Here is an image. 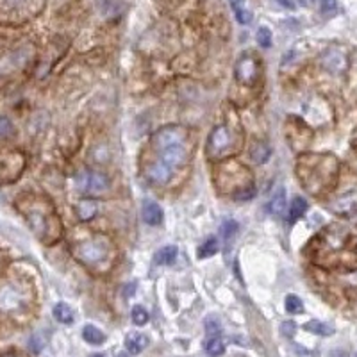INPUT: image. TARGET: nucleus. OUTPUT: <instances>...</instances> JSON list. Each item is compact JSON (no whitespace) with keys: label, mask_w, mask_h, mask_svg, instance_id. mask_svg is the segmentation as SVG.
<instances>
[{"label":"nucleus","mask_w":357,"mask_h":357,"mask_svg":"<svg viewBox=\"0 0 357 357\" xmlns=\"http://www.w3.org/2000/svg\"><path fill=\"white\" fill-rule=\"evenodd\" d=\"M280 332H282L284 338H293L295 332H297V323H295L293 320L282 322V325H280Z\"/></svg>","instance_id":"nucleus-29"},{"label":"nucleus","mask_w":357,"mask_h":357,"mask_svg":"<svg viewBox=\"0 0 357 357\" xmlns=\"http://www.w3.org/2000/svg\"><path fill=\"white\" fill-rule=\"evenodd\" d=\"M147 345H149V338L141 332H132L125 338V348L132 355H139L147 348Z\"/></svg>","instance_id":"nucleus-9"},{"label":"nucleus","mask_w":357,"mask_h":357,"mask_svg":"<svg viewBox=\"0 0 357 357\" xmlns=\"http://www.w3.org/2000/svg\"><path fill=\"white\" fill-rule=\"evenodd\" d=\"M286 311L290 315H300L304 311V302L297 295H288L286 297Z\"/></svg>","instance_id":"nucleus-25"},{"label":"nucleus","mask_w":357,"mask_h":357,"mask_svg":"<svg viewBox=\"0 0 357 357\" xmlns=\"http://www.w3.org/2000/svg\"><path fill=\"white\" fill-rule=\"evenodd\" d=\"M82 338H84V341L89 345H102L104 341H106V334H104L99 327L89 325V323L84 325V329H82Z\"/></svg>","instance_id":"nucleus-14"},{"label":"nucleus","mask_w":357,"mask_h":357,"mask_svg":"<svg viewBox=\"0 0 357 357\" xmlns=\"http://www.w3.org/2000/svg\"><path fill=\"white\" fill-rule=\"evenodd\" d=\"M11 134H13V124L9 118L0 116V138H9Z\"/></svg>","instance_id":"nucleus-28"},{"label":"nucleus","mask_w":357,"mask_h":357,"mask_svg":"<svg viewBox=\"0 0 357 357\" xmlns=\"http://www.w3.org/2000/svg\"><path fill=\"white\" fill-rule=\"evenodd\" d=\"M114 357H131V355H129L127 352H118V354L114 355Z\"/></svg>","instance_id":"nucleus-38"},{"label":"nucleus","mask_w":357,"mask_h":357,"mask_svg":"<svg viewBox=\"0 0 357 357\" xmlns=\"http://www.w3.org/2000/svg\"><path fill=\"white\" fill-rule=\"evenodd\" d=\"M106 241L102 237H95V240H89L86 243L79 245V248L75 250V255L81 259L82 263H99L106 257Z\"/></svg>","instance_id":"nucleus-2"},{"label":"nucleus","mask_w":357,"mask_h":357,"mask_svg":"<svg viewBox=\"0 0 357 357\" xmlns=\"http://www.w3.org/2000/svg\"><path fill=\"white\" fill-rule=\"evenodd\" d=\"M270 156H272V150L265 143H257L250 152L252 161H255V163H266L270 159Z\"/></svg>","instance_id":"nucleus-21"},{"label":"nucleus","mask_w":357,"mask_h":357,"mask_svg":"<svg viewBox=\"0 0 357 357\" xmlns=\"http://www.w3.org/2000/svg\"><path fill=\"white\" fill-rule=\"evenodd\" d=\"M277 2H280L284 7H288V9H295V4L291 2V0H277Z\"/></svg>","instance_id":"nucleus-36"},{"label":"nucleus","mask_w":357,"mask_h":357,"mask_svg":"<svg viewBox=\"0 0 357 357\" xmlns=\"http://www.w3.org/2000/svg\"><path fill=\"white\" fill-rule=\"evenodd\" d=\"M143 220L149 225H159L163 222V209L156 204V202L149 200L143 204Z\"/></svg>","instance_id":"nucleus-11"},{"label":"nucleus","mask_w":357,"mask_h":357,"mask_svg":"<svg viewBox=\"0 0 357 357\" xmlns=\"http://www.w3.org/2000/svg\"><path fill=\"white\" fill-rule=\"evenodd\" d=\"M77 186H79V191H82V193L100 195L102 191L107 189L109 180H107V177L104 174H99V172H93V170H84L77 177Z\"/></svg>","instance_id":"nucleus-1"},{"label":"nucleus","mask_w":357,"mask_h":357,"mask_svg":"<svg viewBox=\"0 0 357 357\" xmlns=\"http://www.w3.org/2000/svg\"><path fill=\"white\" fill-rule=\"evenodd\" d=\"M204 348H205V354L209 357H220L225 352V343H223L220 338H211V340L205 341Z\"/></svg>","instance_id":"nucleus-20"},{"label":"nucleus","mask_w":357,"mask_h":357,"mask_svg":"<svg viewBox=\"0 0 357 357\" xmlns=\"http://www.w3.org/2000/svg\"><path fill=\"white\" fill-rule=\"evenodd\" d=\"M54 318L57 320L59 323H64V325H70V323H74V311H72V307L68 304H64V302H59V304L54 305Z\"/></svg>","instance_id":"nucleus-13"},{"label":"nucleus","mask_w":357,"mask_h":357,"mask_svg":"<svg viewBox=\"0 0 357 357\" xmlns=\"http://www.w3.org/2000/svg\"><path fill=\"white\" fill-rule=\"evenodd\" d=\"M304 329L311 334H316V336H332L334 334V327H330L329 323L318 322V320H311L304 325Z\"/></svg>","instance_id":"nucleus-16"},{"label":"nucleus","mask_w":357,"mask_h":357,"mask_svg":"<svg viewBox=\"0 0 357 357\" xmlns=\"http://www.w3.org/2000/svg\"><path fill=\"white\" fill-rule=\"evenodd\" d=\"M29 345H31V350L34 352V354H39V352H41V348H43V343H39V341H38V336L31 338Z\"/></svg>","instance_id":"nucleus-33"},{"label":"nucleus","mask_w":357,"mask_h":357,"mask_svg":"<svg viewBox=\"0 0 357 357\" xmlns=\"http://www.w3.org/2000/svg\"><path fill=\"white\" fill-rule=\"evenodd\" d=\"M216 252H218V240L209 237V240L204 241V243L200 245V248H198V257L200 259L211 257V255H215Z\"/></svg>","instance_id":"nucleus-23"},{"label":"nucleus","mask_w":357,"mask_h":357,"mask_svg":"<svg viewBox=\"0 0 357 357\" xmlns=\"http://www.w3.org/2000/svg\"><path fill=\"white\" fill-rule=\"evenodd\" d=\"M21 304V298L14 288H2L0 290V309L2 311H14Z\"/></svg>","instance_id":"nucleus-8"},{"label":"nucleus","mask_w":357,"mask_h":357,"mask_svg":"<svg viewBox=\"0 0 357 357\" xmlns=\"http://www.w3.org/2000/svg\"><path fill=\"white\" fill-rule=\"evenodd\" d=\"M320 9H322L323 14L330 16V14H334L338 11V0H322V6H320Z\"/></svg>","instance_id":"nucleus-30"},{"label":"nucleus","mask_w":357,"mask_h":357,"mask_svg":"<svg viewBox=\"0 0 357 357\" xmlns=\"http://www.w3.org/2000/svg\"><path fill=\"white\" fill-rule=\"evenodd\" d=\"M307 211V202L304 197H295L290 204V220L291 222H297L298 218L304 216V212Z\"/></svg>","instance_id":"nucleus-17"},{"label":"nucleus","mask_w":357,"mask_h":357,"mask_svg":"<svg viewBox=\"0 0 357 357\" xmlns=\"http://www.w3.org/2000/svg\"><path fill=\"white\" fill-rule=\"evenodd\" d=\"M338 212L341 215H350L357 209V191H350V193L343 195L336 200V205H334Z\"/></svg>","instance_id":"nucleus-12"},{"label":"nucleus","mask_w":357,"mask_h":357,"mask_svg":"<svg viewBox=\"0 0 357 357\" xmlns=\"http://www.w3.org/2000/svg\"><path fill=\"white\" fill-rule=\"evenodd\" d=\"M131 318H132V323H134V325L141 327V325H147V323H149L150 316H149V311H147L145 307H141V305H134L131 311Z\"/></svg>","instance_id":"nucleus-22"},{"label":"nucleus","mask_w":357,"mask_h":357,"mask_svg":"<svg viewBox=\"0 0 357 357\" xmlns=\"http://www.w3.org/2000/svg\"><path fill=\"white\" fill-rule=\"evenodd\" d=\"M0 357H18L16 354H11V352H7V354H4V355H0Z\"/></svg>","instance_id":"nucleus-39"},{"label":"nucleus","mask_w":357,"mask_h":357,"mask_svg":"<svg viewBox=\"0 0 357 357\" xmlns=\"http://www.w3.org/2000/svg\"><path fill=\"white\" fill-rule=\"evenodd\" d=\"M257 43L261 46H265V49H268L270 45H272V31H270L268 27H259L257 31Z\"/></svg>","instance_id":"nucleus-27"},{"label":"nucleus","mask_w":357,"mask_h":357,"mask_svg":"<svg viewBox=\"0 0 357 357\" xmlns=\"http://www.w3.org/2000/svg\"><path fill=\"white\" fill-rule=\"evenodd\" d=\"M236 18L241 25H248L252 21V13L247 9H240V11H236Z\"/></svg>","instance_id":"nucleus-32"},{"label":"nucleus","mask_w":357,"mask_h":357,"mask_svg":"<svg viewBox=\"0 0 357 357\" xmlns=\"http://www.w3.org/2000/svg\"><path fill=\"white\" fill-rule=\"evenodd\" d=\"M268 209L272 215H280V212L286 209V191H284L282 187H279V191L273 195V198L270 200Z\"/></svg>","instance_id":"nucleus-18"},{"label":"nucleus","mask_w":357,"mask_h":357,"mask_svg":"<svg viewBox=\"0 0 357 357\" xmlns=\"http://www.w3.org/2000/svg\"><path fill=\"white\" fill-rule=\"evenodd\" d=\"M147 177H149L152 182L156 184H166L172 177V170L168 166H164L163 163H154L149 166V172H147Z\"/></svg>","instance_id":"nucleus-10"},{"label":"nucleus","mask_w":357,"mask_h":357,"mask_svg":"<svg viewBox=\"0 0 357 357\" xmlns=\"http://www.w3.org/2000/svg\"><path fill=\"white\" fill-rule=\"evenodd\" d=\"M322 64L330 72V74H343L347 70V54L341 49H329L325 54L322 56Z\"/></svg>","instance_id":"nucleus-5"},{"label":"nucleus","mask_w":357,"mask_h":357,"mask_svg":"<svg viewBox=\"0 0 357 357\" xmlns=\"http://www.w3.org/2000/svg\"><path fill=\"white\" fill-rule=\"evenodd\" d=\"M97 211H99V207H97V204L93 200H82L77 204V215L84 222L86 220H91L97 215Z\"/></svg>","instance_id":"nucleus-19"},{"label":"nucleus","mask_w":357,"mask_h":357,"mask_svg":"<svg viewBox=\"0 0 357 357\" xmlns=\"http://www.w3.org/2000/svg\"><path fill=\"white\" fill-rule=\"evenodd\" d=\"M157 154H159V163H163L164 166H168L172 172L174 168H179L186 159V149L184 143H174V145H163L156 147Z\"/></svg>","instance_id":"nucleus-3"},{"label":"nucleus","mask_w":357,"mask_h":357,"mask_svg":"<svg viewBox=\"0 0 357 357\" xmlns=\"http://www.w3.org/2000/svg\"><path fill=\"white\" fill-rule=\"evenodd\" d=\"M204 327H205V330H207L209 336L218 338V334L222 332V322H220V318L215 315H209L207 318H205Z\"/></svg>","instance_id":"nucleus-24"},{"label":"nucleus","mask_w":357,"mask_h":357,"mask_svg":"<svg viewBox=\"0 0 357 357\" xmlns=\"http://www.w3.org/2000/svg\"><path fill=\"white\" fill-rule=\"evenodd\" d=\"M229 2H230V6H232L234 13H236V11H240V9H243V6H245V0H229Z\"/></svg>","instance_id":"nucleus-34"},{"label":"nucleus","mask_w":357,"mask_h":357,"mask_svg":"<svg viewBox=\"0 0 357 357\" xmlns=\"http://www.w3.org/2000/svg\"><path fill=\"white\" fill-rule=\"evenodd\" d=\"M237 229H240V225H237L236 220H225V222L222 223V236L229 241L230 237L236 236Z\"/></svg>","instance_id":"nucleus-26"},{"label":"nucleus","mask_w":357,"mask_h":357,"mask_svg":"<svg viewBox=\"0 0 357 357\" xmlns=\"http://www.w3.org/2000/svg\"><path fill=\"white\" fill-rule=\"evenodd\" d=\"M237 82L241 84H254L257 79V63L252 56H241L234 68Z\"/></svg>","instance_id":"nucleus-4"},{"label":"nucleus","mask_w":357,"mask_h":357,"mask_svg":"<svg viewBox=\"0 0 357 357\" xmlns=\"http://www.w3.org/2000/svg\"><path fill=\"white\" fill-rule=\"evenodd\" d=\"M177 254H179V248L175 247V245H166V247H163L156 254V263L161 266L172 265V263L177 259Z\"/></svg>","instance_id":"nucleus-15"},{"label":"nucleus","mask_w":357,"mask_h":357,"mask_svg":"<svg viewBox=\"0 0 357 357\" xmlns=\"http://www.w3.org/2000/svg\"><path fill=\"white\" fill-rule=\"evenodd\" d=\"M186 139V132L180 127H164L154 136V147H163V145H174V143H184Z\"/></svg>","instance_id":"nucleus-7"},{"label":"nucleus","mask_w":357,"mask_h":357,"mask_svg":"<svg viewBox=\"0 0 357 357\" xmlns=\"http://www.w3.org/2000/svg\"><path fill=\"white\" fill-rule=\"evenodd\" d=\"M254 195H255L254 187H243V189L234 193V198H236V200H248V198H254Z\"/></svg>","instance_id":"nucleus-31"},{"label":"nucleus","mask_w":357,"mask_h":357,"mask_svg":"<svg viewBox=\"0 0 357 357\" xmlns=\"http://www.w3.org/2000/svg\"><path fill=\"white\" fill-rule=\"evenodd\" d=\"M300 4H302V6H305V7H309V6H313V4H315V0H300Z\"/></svg>","instance_id":"nucleus-37"},{"label":"nucleus","mask_w":357,"mask_h":357,"mask_svg":"<svg viewBox=\"0 0 357 357\" xmlns=\"http://www.w3.org/2000/svg\"><path fill=\"white\" fill-rule=\"evenodd\" d=\"M89 357H106L104 354H93V355H89Z\"/></svg>","instance_id":"nucleus-40"},{"label":"nucleus","mask_w":357,"mask_h":357,"mask_svg":"<svg viewBox=\"0 0 357 357\" xmlns=\"http://www.w3.org/2000/svg\"><path fill=\"white\" fill-rule=\"evenodd\" d=\"M295 350H297L298 357H313V354H309V350H305V348H302L300 345H297V347H295Z\"/></svg>","instance_id":"nucleus-35"},{"label":"nucleus","mask_w":357,"mask_h":357,"mask_svg":"<svg viewBox=\"0 0 357 357\" xmlns=\"http://www.w3.org/2000/svg\"><path fill=\"white\" fill-rule=\"evenodd\" d=\"M230 145V134L225 127H216L215 131L211 132L207 141V152L209 156H218L222 154L227 147Z\"/></svg>","instance_id":"nucleus-6"}]
</instances>
